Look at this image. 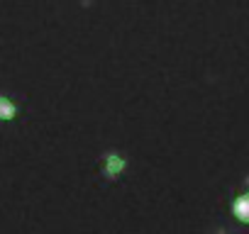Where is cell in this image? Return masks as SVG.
<instances>
[{
  "instance_id": "6da1fadb",
  "label": "cell",
  "mask_w": 249,
  "mask_h": 234,
  "mask_svg": "<svg viewBox=\"0 0 249 234\" xmlns=\"http://www.w3.org/2000/svg\"><path fill=\"white\" fill-rule=\"evenodd\" d=\"M130 166H132L130 156L124 151H120V149H105L98 159V173L105 183H117L124 173L130 171Z\"/></svg>"
},
{
  "instance_id": "7a4b0ae2",
  "label": "cell",
  "mask_w": 249,
  "mask_h": 234,
  "mask_svg": "<svg viewBox=\"0 0 249 234\" xmlns=\"http://www.w3.org/2000/svg\"><path fill=\"white\" fill-rule=\"evenodd\" d=\"M22 117V102L8 93V90H0V125H15Z\"/></svg>"
},
{
  "instance_id": "3957f363",
  "label": "cell",
  "mask_w": 249,
  "mask_h": 234,
  "mask_svg": "<svg viewBox=\"0 0 249 234\" xmlns=\"http://www.w3.org/2000/svg\"><path fill=\"white\" fill-rule=\"evenodd\" d=\"M232 215L237 222L249 224V173L242 181V190L232 198Z\"/></svg>"
}]
</instances>
